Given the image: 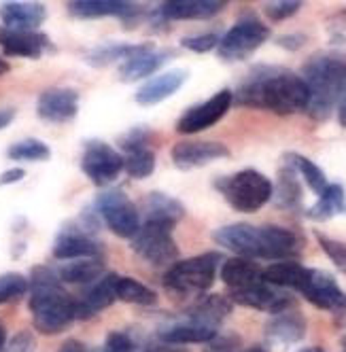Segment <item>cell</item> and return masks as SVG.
<instances>
[{
	"mask_svg": "<svg viewBox=\"0 0 346 352\" xmlns=\"http://www.w3.org/2000/svg\"><path fill=\"white\" fill-rule=\"evenodd\" d=\"M308 87L300 74L279 66H257L238 85L234 102L246 109H266L295 115L308 109Z\"/></svg>",
	"mask_w": 346,
	"mask_h": 352,
	"instance_id": "1",
	"label": "cell"
},
{
	"mask_svg": "<svg viewBox=\"0 0 346 352\" xmlns=\"http://www.w3.org/2000/svg\"><path fill=\"white\" fill-rule=\"evenodd\" d=\"M213 240L244 259H295L304 248V240L293 230L281 225L234 223L219 228Z\"/></svg>",
	"mask_w": 346,
	"mask_h": 352,
	"instance_id": "2",
	"label": "cell"
},
{
	"mask_svg": "<svg viewBox=\"0 0 346 352\" xmlns=\"http://www.w3.org/2000/svg\"><path fill=\"white\" fill-rule=\"evenodd\" d=\"M28 293L32 324L39 333H62L77 318L75 297L64 289L54 267L34 265L28 278Z\"/></svg>",
	"mask_w": 346,
	"mask_h": 352,
	"instance_id": "3",
	"label": "cell"
},
{
	"mask_svg": "<svg viewBox=\"0 0 346 352\" xmlns=\"http://www.w3.org/2000/svg\"><path fill=\"white\" fill-rule=\"evenodd\" d=\"M300 77L310 98L306 113L316 121H325L346 89V58L342 54H316L304 64Z\"/></svg>",
	"mask_w": 346,
	"mask_h": 352,
	"instance_id": "4",
	"label": "cell"
},
{
	"mask_svg": "<svg viewBox=\"0 0 346 352\" xmlns=\"http://www.w3.org/2000/svg\"><path fill=\"white\" fill-rule=\"evenodd\" d=\"M215 187L228 199V204L234 210L244 212V214H251V212H257L259 208H263L272 199V193H274L272 181L266 174H261L259 170H253V168H246L232 176L217 179Z\"/></svg>",
	"mask_w": 346,
	"mask_h": 352,
	"instance_id": "5",
	"label": "cell"
},
{
	"mask_svg": "<svg viewBox=\"0 0 346 352\" xmlns=\"http://www.w3.org/2000/svg\"><path fill=\"white\" fill-rule=\"evenodd\" d=\"M221 259L224 257L219 253H204V255L172 263L168 272L164 274V287L170 293L181 295V297L202 295L213 287L219 274Z\"/></svg>",
	"mask_w": 346,
	"mask_h": 352,
	"instance_id": "6",
	"label": "cell"
},
{
	"mask_svg": "<svg viewBox=\"0 0 346 352\" xmlns=\"http://www.w3.org/2000/svg\"><path fill=\"white\" fill-rule=\"evenodd\" d=\"M98 212L87 208L77 223H66L56 236L54 242V257L60 261L85 259V257H102L105 246L100 240H96L94 232L98 225Z\"/></svg>",
	"mask_w": 346,
	"mask_h": 352,
	"instance_id": "7",
	"label": "cell"
},
{
	"mask_svg": "<svg viewBox=\"0 0 346 352\" xmlns=\"http://www.w3.org/2000/svg\"><path fill=\"white\" fill-rule=\"evenodd\" d=\"M100 221L107 228L123 238V240H132L136 232L140 230V214L138 208L134 206L132 199L126 195L123 189H107L96 197V208Z\"/></svg>",
	"mask_w": 346,
	"mask_h": 352,
	"instance_id": "8",
	"label": "cell"
},
{
	"mask_svg": "<svg viewBox=\"0 0 346 352\" xmlns=\"http://www.w3.org/2000/svg\"><path fill=\"white\" fill-rule=\"evenodd\" d=\"M268 38H270V28L263 21H259L257 17H244L221 36L217 52L221 60L240 62L249 58L253 52H257Z\"/></svg>",
	"mask_w": 346,
	"mask_h": 352,
	"instance_id": "9",
	"label": "cell"
},
{
	"mask_svg": "<svg viewBox=\"0 0 346 352\" xmlns=\"http://www.w3.org/2000/svg\"><path fill=\"white\" fill-rule=\"evenodd\" d=\"M134 253L151 265H172L179 259V246L172 238V230L155 223H140V230L130 240Z\"/></svg>",
	"mask_w": 346,
	"mask_h": 352,
	"instance_id": "10",
	"label": "cell"
},
{
	"mask_svg": "<svg viewBox=\"0 0 346 352\" xmlns=\"http://www.w3.org/2000/svg\"><path fill=\"white\" fill-rule=\"evenodd\" d=\"M81 170L96 187H107L121 174L123 155L102 140H87L81 155Z\"/></svg>",
	"mask_w": 346,
	"mask_h": 352,
	"instance_id": "11",
	"label": "cell"
},
{
	"mask_svg": "<svg viewBox=\"0 0 346 352\" xmlns=\"http://www.w3.org/2000/svg\"><path fill=\"white\" fill-rule=\"evenodd\" d=\"M312 306L325 312H344L346 310V293L340 289L336 278L327 272L306 267L304 280L298 289Z\"/></svg>",
	"mask_w": 346,
	"mask_h": 352,
	"instance_id": "12",
	"label": "cell"
},
{
	"mask_svg": "<svg viewBox=\"0 0 346 352\" xmlns=\"http://www.w3.org/2000/svg\"><path fill=\"white\" fill-rule=\"evenodd\" d=\"M234 104V94L230 89H221L213 98H208L206 102L191 107L179 121H177V132L181 134H195L208 130L217 121L226 117V113Z\"/></svg>",
	"mask_w": 346,
	"mask_h": 352,
	"instance_id": "13",
	"label": "cell"
},
{
	"mask_svg": "<svg viewBox=\"0 0 346 352\" xmlns=\"http://www.w3.org/2000/svg\"><path fill=\"white\" fill-rule=\"evenodd\" d=\"M230 301H234L238 306L268 312V314H281L285 310H291L295 304L291 293H287L285 289H279V287H272L266 280H261L249 289L230 293Z\"/></svg>",
	"mask_w": 346,
	"mask_h": 352,
	"instance_id": "14",
	"label": "cell"
},
{
	"mask_svg": "<svg viewBox=\"0 0 346 352\" xmlns=\"http://www.w3.org/2000/svg\"><path fill=\"white\" fill-rule=\"evenodd\" d=\"M170 157L179 170H193L230 157V148L215 140H181L172 146Z\"/></svg>",
	"mask_w": 346,
	"mask_h": 352,
	"instance_id": "15",
	"label": "cell"
},
{
	"mask_svg": "<svg viewBox=\"0 0 346 352\" xmlns=\"http://www.w3.org/2000/svg\"><path fill=\"white\" fill-rule=\"evenodd\" d=\"M117 278H119V274L107 272L98 280L87 285L79 293V297H75L77 318L87 320L96 314H100L102 310H107L109 306H113V301H117Z\"/></svg>",
	"mask_w": 346,
	"mask_h": 352,
	"instance_id": "16",
	"label": "cell"
},
{
	"mask_svg": "<svg viewBox=\"0 0 346 352\" xmlns=\"http://www.w3.org/2000/svg\"><path fill=\"white\" fill-rule=\"evenodd\" d=\"M224 0H168L160 3L151 13V21H179V19H210L226 9Z\"/></svg>",
	"mask_w": 346,
	"mask_h": 352,
	"instance_id": "17",
	"label": "cell"
},
{
	"mask_svg": "<svg viewBox=\"0 0 346 352\" xmlns=\"http://www.w3.org/2000/svg\"><path fill=\"white\" fill-rule=\"evenodd\" d=\"M36 113L49 123H68L79 113V94L72 87H52L39 96Z\"/></svg>",
	"mask_w": 346,
	"mask_h": 352,
	"instance_id": "18",
	"label": "cell"
},
{
	"mask_svg": "<svg viewBox=\"0 0 346 352\" xmlns=\"http://www.w3.org/2000/svg\"><path fill=\"white\" fill-rule=\"evenodd\" d=\"M172 58H175V49H155L153 43H144L140 52L121 64L119 79L123 83H136L140 79H147Z\"/></svg>",
	"mask_w": 346,
	"mask_h": 352,
	"instance_id": "19",
	"label": "cell"
},
{
	"mask_svg": "<svg viewBox=\"0 0 346 352\" xmlns=\"http://www.w3.org/2000/svg\"><path fill=\"white\" fill-rule=\"evenodd\" d=\"M68 13L79 19H98V17H121L123 21H136L142 15V9L136 3L126 0H72L68 3Z\"/></svg>",
	"mask_w": 346,
	"mask_h": 352,
	"instance_id": "20",
	"label": "cell"
},
{
	"mask_svg": "<svg viewBox=\"0 0 346 352\" xmlns=\"http://www.w3.org/2000/svg\"><path fill=\"white\" fill-rule=\"evenodd\" d=\"M0 47L7 56L39 60L47 49H52V43L43 32H23L0 26Z\"/></svg>",
	"mask_w": 346,
	"mask_h": 352,
	"instance_id": "21",
	"label": "cell"
},
{
	"mask_svg": "<svg viewBox=\"0 0 346 352\" xmlns=\"http://www.w3.org/2000/svg\"><path fill=\"white\" fill-rule=\"evenodd\" d=\"M219 336V329L215 327H208L204 322H197L189 316H183L181 320L168 322L158 331L160 342L164 344H208L210 340H215Z\"/></svg>",
	"mask_w": 346,
	"mask_h": 352,
	"instance_id": "22",
	"label": "cell"
},
{
	"mask_svg": "<svg viewBox=\"0 0 346 352\" xmlns=\"http://www.w3.org/2000/svg\"><path fill=\"white\" fill-rule=\"evenodd\" d=\"M189 79L187 70H166L160 77H153L151 81H147L138 91H136V102L140 107H155L170 96H175L185 81Z\"/></svg>",
	"mask_w": 346,
	"mask_h": 352,
	"instance_id": "23",
	"label": "cell"
},
{
	"mask_svg": "<svg viewBox=\"0 0 346 352\" xmlns=\"http://www.w3.org/2000/svg\"><path fill=\"white\" fill-rule=\"evenodd\" d=\"M45 17L47 9L43 3H0V19L3 26L11 30L36 32Z\"/></svg>",
	"mask_w": 346,
	"mask_h": 352,
	"instance_id": "24",
	"label": "cell"
},
{
	"mask_svg": "<svg viewBox=\"0 0 346 352\" xmlns=\"http://www.w3.org/2000/svg\"><path fill=\"white\" fill-rule=\"evenodd\" d=\"M185 206L179 199L166 195L164 191H151L144 197V221L142 223H155L164 228L175 230V225L183 219Z\"/></svg>",
	"mask_w": 346,
	"mask_h": 352,
	"instance_id": "25",
	"label": "cell"
},
{
	"mask_svg": "<svg viewBox=\"0 0 346 352\" xmlns=\"http://www.w3.org/2000/svg\"><path fill=\"white\" fill-rule=\"evenodd\" d=\"M221 280L226 283L230 293H236V291L249 289V287L261 283L263 270L253 259H244V257L226 259L221 263Z\"/></svg>",
	"mask_w": 346,
	"mask_h": 352,
	"instance_id": "26",
	"label": "cell"
},
{
	"mask_svg": "<svg viewBox=\"0 0 346 352\" xmlns=\"http://www.w3.org/2000/svg\"><path fill=\"white\" fill-rule=\"evenodd\" d=\"M266 336L270 342H277V344L302 342L306 336V318L293 308L281 314H274V318L266 324Z\"/></svg>",
	"mask_w": 346,
	"mask_h": 352,
	"instance_id": "27",
	"label": "cell"
},
{
	"mask_svg": "<svg viewBox=\"0 0 346 352\" xmlns=\"http://www.w3.org/2000/svg\"><path fill=\"white\" fill-rule=\"evenodd\" d=\"M58 278L68 285H91L94 280H98L100 276L107 274V265H105V257H85V259H72V261H64L60 267H56Z\"/></svg>",
	"mask_w": 346,
	"mask_h": 352,
	"instance_id": "28",
	"label": "cell"
},
{
	"mask_svg": "<svg viewBox=\"0 0 346 352\" xmlns=\"http://www.w3.org/2000/svg\"><path fill=\"white\" fill-rule=\"evenodd\" d=\"M230 312H232V301L228 297H224V295H208V297H202L200 301H197V304H193L187 310L185 316L219 329V324L230 316Z\"/></svg>",
	"mask_w": 346,
	"mask_h": 352,
	"instance_id": "29",
	"label": "cell"
},
{
	"mask_svg": "<svg viewBox=\"0 0 346 352\" xmlns=\"http://www.w3.org/2000/svg\"><path fill=\"white\" fill-rule=\"evenodd\" d=\"M272 199L281 210H298L302 206V185L298 181V172L287 164L279 174V185L274 187Z\"/></svg>",
	"mask_w": 346,
	"mask_h": 352,
	"instance_id": "30",
	"label": "cell"
},
{
	"mask_svg": "<svg viewBox=\"0 0 346 352\" xmlns=\"http://www.w3.org/2000/svg\"><path fill=\"white\" fill-rule=\"evenodd\" d=\"M306 267L298 261H277L263 270V280L279 289L298 291L304 280Z\"/></svg>",
	"mask_w": 346,
	"mask_h": 352,
	"instance_id": "31",
	"label": "cell"
},
{
	"mask_svg": "<svg viewBox=\"0 0 346 352\" xmlns=\"http://www.w3.org/2000/svg\"><path fill=\"white\" fill-rule=\"evenodd\" d=\"M142 45L144 43H138V45H130V43H107V45H100V47L91 49V52H87L85 54V62L89 66H96V68L109 66V64L119 62V60L126 62L136 52H140Z\"/></svg>",
	"mask_w": 346,
	"mask_h": 352,
	"instance_id": "32",
	"label": "cell"
},
{
	"mask_svg": "<svg viewBox=\"0 0 346 352\" xmlns=\"http://www.w3.org/2000/svg\"><path fill=\"white\" fill-rule=\"evenodd\" d=\"M346 208V193L344 187L338 183H332L325 187V191L318 195V202L308 210V217L312 221H327L336 214H340Z\"/></svg>",
	"mask_w": 346,
	"mask_h": 352,
	"instance_id": "33",
	"label": "cell"
},
{
	"mask_svg": "<svg viewBox=\"0 0 346 352\" xmlns=\"http://www.w3.org/2000/svg\"><path fill=\"white\" fill-rule=\"evenodd\" d=\"M285 164H287L289 168H293L295 172H298V174L302 176V179L306 181V185H308L316 195L323 193L325 187L329 185L327 179H325V174H323V170H321L314 162H310L308 157H304V155L287 153V155H285Z\"/></svg>",
	"mask_w": 346,
	"mask_h": 352,
	"instance_id": "34",
	"label": "cell"
},
{
	"mask_svg": "<svg viewBox=\"0 0 346 352\" xmlns=\"http://www.w3.org/2000/svg\"><path fill=\"white\" fill-rule=\"evenodd\" d=\"M117 299L126 301V304H136V306H153L158 301V293L151 291L149 287L140 285L134 278L119 276L117 278Z\"/></svg>",
	"mask_w": 346,
	"mask_h": 352,
	"instance_id": "35",
	"label": "cell"
},
{
	"mask_svg": "<svg viewBox=\"0 0 346 352\" xmlns=\"http://www.w3.org/2000/svg\"><path fill=\"white\" fill-rule=\"evenodd\" d=\"M123 170H126L128 176L134 181L149 179L155 170V153L149 146L138 148V151H130V153L123 155Z\"/></svg>",
	"mask_w": 346,
	"mask_h": 352,
	"instance_id": "36",
	"label": "cell"
},
{
	"mask_svg": "<svg viewBox=\"0 0 346 352\" xmlns=\"http://www.w3.org/2000/svg\"><path fill=\"white\" fill-rule=\"evenodd\" d=\"M7 157L15 162H47L52 157V148L36 138H26L7 148Z\"/></svg>",
	"mask_w": 346,
	"mask_h": 352,
	"instance_id": "37",
	"label": "cell"
},
{
	"mask_svg": "<svg viewBox=\"0 0 346 352\" xmlns=\"http://www.w3.org/2000/svg\"><path fill=\"white\" fill-rule=\"evenodd\" d=\"M147 344H142L130 331H113L107 336V342L100 352H144Z\"/></svg>",
	"mask_w": 346,
	"mask_h": 352,
	"instance_id": "38",
	"label": "cell"
},
{
	"mask_svg": "<svg viewBox=\"0 0 346 352\" xmlns=\"http://www.w3.org/2000/svg\"><path fill=\"white\" fill-rule=\"evenodd\" d=\"M23 293H28V278L17 272H7L0 276V304H7Z\"/></svg>",
	"mask_w": 346,
	"mask_h": 352,
	"instance_id": "39",
	"label": "cell"
},
{
	"mask_svg": "<svg viewBox=\"0 0 346 352\" xmlns=\"http://www.w3.org/2000/svg\"><path fill=\"white\" fill-rule=\"evenodd\" d=\"M314 238L316 242L321 244V248L325 250V255L332 259V263L346 274V242H340V240H332L327 238L325 234H321V232H314Z\"/></svg>",
	"mask_w": 346,
	"mask_h": 352,
	"instance_id": "40",
	"label": "cell"
},
{
	"mask_svg": "<svg viewBox=\"0 0 346 352\" xmlns=\"http://www.w3.org/2000/svg\"><path fill=\"white\" fill-rule=\"evenodd\" d=\"M300 9H302L300 0H277V3H266L263 5V13L272 21H283V19L295 15Z\"/></svg>",
	"mask_w": 346,
	"mask_h": 352,
	"instance_id": "41",
	"label": "cell"
},
{
	"mask_svg": "<svg viewBox=\"0 0 346 352\" xmlns=\"http://www.w3.org/2000/svg\"><path fill=\"white\" fill-rule=\"evenodd\" d=\"M221 36L217 32H204V34H195V36H185L181 41V47L189 49L193 54H206L219 45Z\"/></svg>",
	"mask_w": 346,
	"mask_h": 352,
	"instance_id": "42",
	"label": "cell"
},
{
	"mask_svg": "<svg viewBox=\"0 0 346 352\" xmlns=\"http://www.w3.org/2000/svg\"><path fill=\"white\" fill-rule=\"evenodd\" d=\"M149 138H151V132L144 130V128H132L130 132H126L121 138H119V146L130 153V151H138V148H147L149 146Z\"/></svg>",
	"mask_w": 346,
	"mask_h": 352,
	"instance_id": "43",
	"label": "cell"
},
{
	"mask_svg": "<svg viewBox=\"0 0 346 352\" xmlns=\"http://www.w3.org/2000/svg\"><path fill=\"white\" fill-rule=\"evenodd\" d=\"M240 338L238 336H217L204 346V352H238Z\"/></svg>",
	"mask_w": 346,
	"mask_h": 352,
	"instance_id": "44",
	"label": "cell"
},
{
	"mask_svg": "<svg viewBox=\"0 0 346 352\" xmlns=\"http://www.w3.org/2000/svg\"><path fill=\"white\" fill-rule=\"evenodd\" d=\"M34 348V340L28 331H23V333H17L11 344H7L5 352H32Z\"/></svg>",
	"mask_w": 346,
	"mask_h": 352,
	"instance_id": "45",
	"label": "cell"
},
{
	"mask_svg": "<svg viewBox=\"0 0 346 352\" xmlns=\"http://www.w3.org/2000/svg\"><path fill=\"white\" fill-rule=\"evenodd\" d=\"M23 176H26V172H23L21 168L7 170V172H3V176H0V187L13 185V183H19V181H23Z\"/></svg>",
	"mask_w": 346,
	"mask_h": 352,
	"instance_id": "46",
	"label": "cell"
},
{
	"mask_svg": "<svg viewBox=\"0 0 346 352\" xmlns=\"http://www.w3.org/2000/svg\"><path fill=\"white\" fill-rule=\"evenodd\" d=\"M144 352H189V350L183 348V346H177V344H164V342H158V344H147Z\"/></svg>",
	"mask_w": 346,
	"mask_h": 352,
	"instance_id": "47",
	"label": "cell"
},
{
	"mask_svg": "<svg viewBox=\"0 0 346 352\" xmlns=\"http://www.w3.org/2000/svg\"><path fill=\"white\" fill-rule=\"evenodd\" d=\"M58 352H100V350H94V348L85 346L83 342H79V340H68V342H64L60 346Z\"/></svg>",
	"mask_w": 346,
	"mask_h": 352,
	"instance_id": "48",
	"label": "cell"
},
{
	"mask_svg": "<svg viewBox=\"0 0 346 352\" xmlns=\"http://www.w3.org/2000/svg\"><path fill=\"white\" fill-rule=\"evenodd\" d=\"M277 43L281 47H285V49H300L306 43V36H302V34H289V36H281Z\"/></svg>",
	"mask_w": 346,
	"mask_h": 352,
	"instance_id": "49",
	"label": "cell"
},
{
	"mask_svg": "<svg viewBox=\"0 0 346 352\" xmlns=\"http://www.w3.org/2000/svg\"><path fill=\"white\" fill-rule=\"evenodd\" d=\"M15 115H17V111H15V109H11V107L0 109V130H5L7 125L15 119Z\"/></svg>",
	"mask_w": 346,
	"mask_h": 352,
	"instance_id": "50",
	"label": "cell"
},
{
	"mask_svg": "<svg viewBox=\"0 0 346 352\" xmlns=\"http://www.w3.org/2000/svg\"><path fill=\"white\" fill-rule=\"evenodd\" d=\"M338 121L342 128H346V89H344V94L340 98V104H338Z\"/></svg>",
	"mask_w": 346,
	"mask_h": 352,
	"instance_id": "51",
	"label": "cell"
},
{
	"mask_svg": "<svg viewBox=\"0 0 346 352\" xmlns=\"http://www.w3.org/2000/svg\"><path fill=\"white\" fill-rule=\"evenodd\" d=\"M7 348V329H5V322L0 320V352H5Z\"/></svg>",
	"mask_w": 346,
	"mask_h": 352,
	"instance_id": "52",
	"label": "cell"
},
{
	"mask_svg": "<svg viewBox=\"0 0 346 352\" xmlns=\"http://www.w3.org/2000/svg\"><path fill=\"white\" fill-rule=\"evenodd\" d=\"M11 70V66H9V62L3 58V56H0V77H3V74H7Z\"/></svg>",
	"mask_w": 346,
	"mask_h": 352,
	"instance_id": "53",
	"label": "cell"
},
{
	"mask_svg": "<svg viewBox=\"0 0 346 352\" xmlns=\"http://www.w3.org/2000/svg\"><path fill=\"white\" fill-rule=\"evenodd\" d=\"M238 352H268L263 346H251V348H240Z\"/></svg>",
	"mask_w": 346,
	"mask_h": 352,
	"instance_id": "54",
	"label": "cell"
},
{
	"mask_svg": "<svg viewBox=\"0 0 346 352\" xmlns=\"http://www.w3.org/2000/svg\"><path fill=\"white\" fill-rule=\"evenodd\" d=\"M300 352H325V350L318 348V346H310V348H302Z\"/></svg>",
	"mask_w": 346,
	"mask_h": 352,
	"instance_id": "55",
	"label": "cell"
},
{
	"mask_svg": "<svg viewBox=\"0 0 346 352\" xmlns=\"http://www.w3.org/2000/svg\"><path fill=\"white\" fill-rule=\"evenodd\" d=\"M342 352H346V338L342 340Z\"/></svg>",
	"mask_w": 346,
	"mask_h": 352,
	"instance_id": "56",
	"label": "cell"
}]
</instances>
